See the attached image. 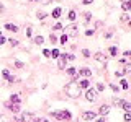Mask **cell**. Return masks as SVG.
Wrapping results in <instances>:
<instances>
[{
	"mask_svg": "<svg viewBox=\"0 0 131 122\" xmlns=\"http://www.w3.org/2000/svg\"><path fill=\"white\" fill-rule=\"evenodd\" d=\"M64 89H66V95L71 96V98H79L80 96V86L75 80H72L71 83H67Z\"/></svg>",
	"mask_w": 131,
	"mask_h": 122,
	"instance_id": "1",
	"label": "cell"
},
{
	"mask_svg": "<svg viewBox=\"0 0 131 122\" xmlns=\"http://www.w3.org/2000/svg\"><path fill=\"white\" fill-rule=\"evenodd\" d=\"M64 31H66V34H67V36H72V38H75V36H77V31H79V28H77L75 24H71V26H66Z\"/></svg>",
	"mask_w": 131,
	"mask_h": 122,
	"instance_id": "2",
	"label": "cell"
},
{
	"mask_svg": "<svg viewBox=\"0 0 131 122\" xmlns=\"http://www.w3.org/2000/svg\"><path fill=\"white\" fill-rule=\"evenodd\" d=\"M85 98H87V101H90V103H93V101L97 99V91L95 89H87V93H85Z\"/></svg>",
	"mask_w": 131,
	"mask_h": 122,
	"instance_id": "3",
	"label": "cell"
},
{
	"mask_svg": "<svg viewBox=\"0 0 131 122\" xmlns=\"http://www.w3.org/2000/svg\"><path fill=\"white\" fill-rule=\"evenodd\" d=\"M95 117H97V114H95V112H90V111H87V112L82 114V119H85V120H93Z\"/></svg>",
	"mask_w": 131,
	"mask_h": 122,
	"instance_id": "4",
	"label": "cell"
},
{
	"mask_svg": "<svg viewBox=\"0 0 131 122\" xmlns=\"http://www.w3.org/2000/svg\"><path fill=\"white\" fill-rule=\"evenodd\" d=\"M66 60H67V59H66V54H64V55H61V57H59V60H57V67H59L61 70H64V68H66Z\"/></svg>",
	"mask_w": 131,
	"mask_h": 122,
	"instance_id": "5",
	"label": "cell"
},
{
	"mask_svg": "<svg viewBox=\"0 0 131 122\" xmlns=\"http://www.w3.org/2000/svg\"><path fill=\"white\" fill-rule=\"evenodd\" d=\"M21 119H23L25 122H33V120H35V117H33V114H30V112H25Z\"/></svg>",
	"mask_w": 131,
	"mask_h": 122,
	"instance_id": "6",
	"label": "cell"
},
{
	"mask_svg": "<svg viewBox=\"0 0 131 122\" xmlns=\"http://www.w3.org/2000/svg\"><path fill=\"white\" fill-rule=\"evenodd\" d=\"M79 73H80L82 77H85V78H87V77L92 75V70H90V68H82V70H79Z\"/></svg>",
	"mask_w": 131,
	"mask_h": 122,
	"instance_id": "7",
	"label": "cell"
},
{
	"mask_svg": "<svg viewBox=\"0 0 131 122\" xmlns=\"http://www.w3.org/2000/svg\"><path fill=\"white\" fill-rule=\"evenodd\" d=\"M5 28H7L8 31H12V33H16V31H18V26H16V24H12V23H7Z\"/></svg>",
	"mask_w": 131,
	"mask_h": 122,
	"instance_id": "8",
	"label": "cell"
},
{
	"mask_svg": "<svg viewBox=\"0 0 131 122\" xmlns=\"http://www.w3.org/2000/svg\"><path fill=\"white\" fill-rule=\"evenodd\" d=\"M95 59L98 60V62H106V55L102 54V52H97V54H95Z\"/></svg>",
	"mask_w": 131,
	"mask_h": 122,
	"instance_id": "9",
	"label": "cell"
},
{
	"mask_svg": "<svg viewBox=\"0 0 131 122\" xmlns=\"http://www.w3.org/2000/svg\"><path fill=\"white\" fill-rule=\"evenodd\" d=\"M98 112H100L102 116H106V114L110 112V108H108V106H106V104H103V106H102V108H100V111H98Z\"/></svg>",
	"mask_w": 131,
	"mask_h": 122,
	"instance_id": "10",
	"label": "cell"
},
{
	"mask_svg": "<svg viewBox=\"0 0 131 122\" xmlns=\"http://www.w3.org/2000/svg\"><path fill=\"white\" fill-rule=\"evenodd\" d=\"M79 86H80V89H82V88H85V89H89V80H87V78H84V80H80V81H79Z\"/></svg>",
	"mask_w": 131,
	"mask_h": 122,
	"instance_id": "11",
	"label": "cell"
},
{
	"mask_svg": "<svg viewBox=\"0 0 131 122\" xmlns=\"http://www.w3.org/2000/svg\"><path fill=\"white\" fill-rule=\"evenodd\" d=\"M121 108L125 109L126 112H131V103H126V101H121Z\"/></svg>",
	"mask_w": 131,
	"mask_h": 122,
	"instance_id": "12",
	"label": "cell"
},
{
	"mask_svg": "<svg viewBox=\"0 0 131 122\" xmlns=\"http://www.w3.org/2000/svg\"><path fill=\"white\" fill-rule=\"evenodd\" d=\"M8 109H10V111H12V112H18V111H20V108H18V104H12V103H10V104H8Z\"/></svg>",
	"mask_w": 131,
	"mask_h": 122,
	"instance_id": "13",
	"label": "cell"
},
{
	"mask_svg": "<svg viewBox=\"0 0 131 122\" xmlns=\"http://www.w3.org/2000/svg\"><path fill=\"white\" fill-rule=\"evenodd\" d=\"M66 72H67V75H71V77H75V73H77V68L71 67V68H66Z\"/></svg>",
	"mask_w": 131,
	"mask_h": 122,
	"instance_id": "14",
	"label": "cell"
},
{
	"mask_svg": "<svg viewBox=\"0 0 131 122\" xmlns=\"http://www.w3.org/2000/svg\"><path fill=\"white\" fill-rule=\"evenodd\" d=\"M121 8H123V10H125V11L131 10V0H128V2H125V3H123V5H121Z\"/></svg>",
	"mask_w": 131,
	"mask_h": 122,
	"instance_id": "15",
	"label": "cell"
},
{
	"mask_svg": "<svg viewBox=\"0 0 131 122\" xmlns=\"http://www.w3.org/2000/svg\"><path fill=\"white\" fill-rule=\"evenodd\" d=\"M61 119H71V112L69 111H61Z\"/></svg>",
	"mask_w": 131,
	"mask_h": 122,
	"instance_id": "16",
	"label": "cell"
},
{
	"mask_svg": "<svg viewBox=\"0 0 131 122\" xmlns=\"http://www.w3.org/2000/svg\"><path fill=\"white\" fill-rule=\"evenodd\" d=\"M59 51H57V49H52V51H51V57H52V59H59Z\"/></svg>",
	"mask_w": 131,
	"mask_h": 122,
	"instance_id": "17",
	"label": "cell"
},
{
	"mask_svg": "<svg viewBox=\"0 0 131 122\" xmlns=\"http://www.w3.org/2000/svg\"><path fill=\"white\" fill-rule=\"evenodd\" d=\"M10 101H12V104H18L20 103V98H18V95H13L10 98Z\"/></svg>",
	"mask_w": 131,
	"mask_h": 122,
	"instance_id": "18",
	"label": "cell"
},
{
	"mask_svg": "<svg viewBox=\"0 0 131 122\" xmlns=\"http://www.w3.org/2000/svg\"><path fill=\"white\" fill-rule=\"evenodd\" d=\"M43 41H44L43 36H36V38H35V44H43Z\"/></svg>",
	"mask_w": 131,
	"mask_h": 122,
	"instance_id": "19",
	"label": "cell"
},
{
	"mask_svg": "<svg viewBox=\"0 0 131 122\" xmlns=\"http://www.w3.org/2000/svg\"><path fill=\"white\" fill-rule=\"evenodd\" d=\"M52 16H54V18H59L61 16V8H56V10L52 11Z\"/></svg>",
	"mask_w": 131,
	"mask_h": 122,
	"instance_id": "20",
	"label": "cell"
},
{
	"mask_svg": "<svg viewBox=\"0 0 131 122\" xmlns=\"http://www.w3.org/2000/svg\"><path fill=\"white\" fill-rule=\"evenodd\" d=\"M67 39H69V36L67 34H62V36H61V44H66V42H67Z\"/></svg>",
	"mask_w": 131,
	"mask_h": 122,
	"instance_id": "21",
	"label": "cell"
},
{
	"mask_svg": "<svg viewBox=\"0 0 131 122\" xmlns=\"http://www.w3.org/2000/svg\"><path fill=\"white\" fill-rule=\"evenodd\" d=\"M120 83H121V88H123V89H128L129 85H128V81H126V80H121Z\"/></svg>",
	"mask_w": 131,
	"mask_h": 122,
	"instance_id": "22",
	"label": "cell"
},
{
	"mask_svg": "<svg viewBox=\"0 0 131 122\" xmlns=\"http://www.w3.org/2000/svg\"><path fill=\"white\" fill-rule=\"evenodd\" d=\"M69 20H71V21L75 20V11H69Z\"/></svg>",
	"mask_w": 131,
	"mask_h": 122,
	"instance_id": "23",
	"label": "cell"
},
{
	"mask_svg": "<svg viewBox=\"0 0 131 122\" xmlns=\"http://www.w3.org/2000/svg\"><path fill=\"white\" fill-rule=\"evenodd\" d=\"M125 73H128V75H131V64H128L125 67Z\"/></svg>",
	"mask_w": 131,
	"mask_h": 122,
	"instance_id": "24",
	"label": "cell"
},
{
	"mask_svg": "<svg viewBox=\"0 0 131 122\" xmlns=\"http://www.w3.org/2000/svg\"><path fill=\"white\" fill-rule=\"evenodd\" d=\"M121 21H123V23H126V21H129V16H128V15H126V13H125V15H121Z\"/></svg>",
	"mask_w": 131,
	"mask_h": 122,
	"instance_id": "25",
	"label": "cell"
},
{
	"mask_svg": "<svg viewBox=\"0 0 131 122\" xmlns=\"http://www.w3.org/2000/svg\"><path fill=\"white\" fill-rule=\"evenodd\" d=\"M110 54H112V55H116L118 54V49L116 47H110Z\"/></svg>",
	"mask_w": 131,
	"mask_h": 122,
	"instance_id": "26",
	"label": "cell"
},
{
	"mask_svg": "<svg viewBox=\"0 0 131 122\" xmlns=\"http://www.w3.org/2000/svg\"><path fill=\"white\" fill-rule=\"evenodd\" d=\"M125 120L126 122H131V112H126L125 114Z\"/></svg>",
	"mask_w": 131,
	"mask_h": 122,
	"instance_id": "27",
	"label": "cell"
},
{
	"mask_svg": "<svg viewBox=\"0 0 131 122\" xmlns=\"http://www.w3.org/2000/svg\"><path fill=\"white\" fill-rule=\"evenodd\" d=\"M103 89H105L103 83H98V85H97V91H103Z\"/></svg>",
	"mask_w": 131,
	"mask_h": 122,
	"instance_id": "28",
	"label": "cell"
},
{
	"mask_svg": "<svg viewBox=\"0 0 131 122\" xmlns=\"http://www.w3.org/2000/svg\"><path fill=\"white\" fill-rule=\"evenodd\" d=\"M38 18H39V20L46 18V13H44V11H38Z\"/></svg>",
	"mask_w": 131,
	"mask_h": 122,
	"instance_id": "29",
	"label": "cell"
},
{
	"mask_svg": "<svg viewBox=\"0 0 131 122\" xmlns=\"http://www.w3.org/2000/svg\"><path fill=\"white\" fill-rule=\"evenodd\" d=\"M113 104H115V106H121V99H118V98H115V99H113Z\"/></svg>",
	"mask_w": 131,
	"mask_h": 122,
	"instance_id": "30",
	"label": "cell"
},
{
	"mask_svg": "<svg viewBox=\"0 0 131 122\" xmlns=\"http://www.w3.org/2000/svg\"><path fill=\"white\" fill-rule=\"evenodd\" d=\"M115 75H116V77H123V75H125V70H116Z\"/></svg>",
	"mask_w": 131,
	"mask_h": 122,
	"instance_id": "31",
	"label": "cell"
},
{
	"mask_svg": "<svg viewBox=\"0 0 131 122\" xmlns=\"http://www.w3.org/2000/svg\"><path fill=\"white\" fill-rule=\"evenodd\" d=\"M52 29H62V24H61V23H56L54 26H52Z\"/></svg>",
	"mask_w": 131,
	"mask_h": 122,
	"instance_id": "32",
	"label": "cell"
},
{
	"mask_svg": "<svg viewBox=\"0 0 131 122\" xmlns=\"http://www.w3.org/2000/svg\"><path fill=\"white\" fill-rule=\"evenodd\" d=\"M52 117H56V119H61V112H51Z\"/></svg>",
	"mask_w": 131,
	"mask_h": 122,
	"instance_id": "33",
	"label": "cell"
},
{
	"mask_svg": "<svg viewBox=\"0 0 131 122\" xmlns=\"http://www.w3.org/2000/svg\"><path fill=\"white\" fill-rule=\"evenodd\" d=\"M43 54L46 55V57H51V51H48V49H44V51H43Z\"/></svg>",
	"mask_w": 131,
	"mask_h": 122,
	"instance_id": "34",
	"label": "cell"
},
{
	"mask_svg": "<svg viewBox=\"0 0 131 122\" xmlns=\"http://www.w3.org/2000/svg\"><path fill=\"white\" fill-rule=\"evenodd\" d=\"M10 44H12V46H18V41H15V39H10Z\"/></svg>",
	"mask_w": 131,
	"mask_h": 122,
	"instance_id": "35",
	"label": "cell"
},
{
	"mask_svg": "<svg viewBox=\"0 0 131 122\" xmlns=\"http://www.w3.org/2000/svg\"><path fill=\"white\" fill-rule=\"evenodd\" d=\"M49 39H51V42H56V41H57V38H56L54 34H51V36H49Z\"/></svg>",
	"mask_w": 131,
	"mask_h": 122,
	"instance_id": "36",
	"label": "cell"
},
{
	"mask_svg": "<svg viewBox=\"0 0 131 122\" xmlns=\"http://www.w3.org/2000/svg\"><path fill=\"white\" fill-rule=\"evenodd\" d=\"M82 54H84L85 57H90V52L87 51V49H84V51H82Z\"/></svg>",
	"mask_w": 131,
	"mask_h": 122,
	"instance_id": "37",
	"label": "cell"
},
{
	"mask_svg": "<svg viewBox=\"0 0 131 122\" xmlns=\"http://www.w3.org/2000/svg\"><path fill=\"white\" fill-rule=\"evenodd\" d=\"M2 73H3V77H5V78H8V77H10V72H8V70H3Z\"/></svg>",
	"mask_w": 131,
	"mask_h": 122,
	"instance_id": "38",
	"label": "cell"
},
{
	"mask_svg": "<svg viewBox=\"0 0 131 122\" xmlns=\"http://www.w3.org/2000/svg\"><path fill=\"white\" fill-rule=\"evenodd\" d=\"M93 34V29H87L85 31V36H92Z\"/></svg>",
	"mask_w": 131,
	"mask_h": 122,
	"instance_id": "39",
	"label": "cell"
},
{
	"mask_svg": "<svg viewBox=\"0 0 131 122\" xmlns=\"http://www.w3.org/2000/svg\"><path fill=\"white\" fill-rule=\"evenodd\" d=\"M66 59H67V60H74V59H75V57H74L72 54H69V55H66Z\"/></svg>",
	"mask_w": 131,
	"mask_h": 122,
	"instance_id": "40",
	"label": "cell"
},
{
	"mask_svg": "<svg viewBox=\"0 0 131 122\" xmlns=\"http://www.w3.org/2000/svg\"><path fill=\"white\" fill-rule=\"evenodd\" d=\"M82 2H84V3H85V5H90V3H92V2H93V0H82Z\"/></svg>",
	"mask_w": 131,
	"mask_h": 122,
	"instance_id": "41",
	"label": "cell"
},
{
	"mask_svg": "<svg viewBox=\"0 0 131 122\" xmlns=\"http://www.w3.org/2000/svg\"><path fill=\"white\" fill-rule=\"evenodd\" d=\"M125 57H129V59H131V51H126L125 52Z\"/></svg>",
	"mask_w": 131,
	"mask_h": 122,
	"instance_id": "42",
	"label": "cell"
},
{
	"mask_svg": "<svg viewBox=\"0 0 131 122\" xmlns=\"http://www.w3.org/2000/svg\"><path fill=\"white\" fill-rule=\"evenodd\" d=\"M112 89H113V91H118V89H120V88H118L116 85H112Z\"/></svg>",
	"mask_w": 131,
	"mask_h": 122,
	"instance_id": "43",
	"label": "cell"
},
{
	"mask_svg": "<svg viewBox=\"0 0 131 122\" xmlns=\"http://www.w3.org/2000/svg\"><path fill=\"white\" fill-rule=\"evenodd\" d=\"M3 42H5V38H3V36L0 34V44H3Z\"/></svg>",
	"mask_w": 131,
	"mask_h": 122,
	"instance_id": "44",
	"label": "cell"
},
{
	"mask_svg": "<svg viewBox=\"0 0 131 122\" xmlns=\"http://www.w3.org/2000/svg\"><path fill=\"white\" fill-rule=\"evenodd\" d=\"M41 2H43V3H51L52 0H41Z\"/></svg>",
	"mask_w": 131,
	"mask_h": 122,
	"instance_id": "45",
	"label": "cell"
},
{
	"mask_svg": "<svg viewBox=\"0 0 131 122\" xmlns=\"http://www.w3.org/2000/svg\"><path fill=\"white\" fill-rule=\"evenodd\" d=\"M3 11V5H2V2H0V13Z\"/></svg>",
	"mask_w": 131,
	"mask_h": 122,
	"instance_id": "46",
	"label": "cell"
},
{
	"mask_svg": "<svg viewBox=\"0 0 131 122\" xmlns=\"http://www.w3.org/2000/svg\"><path fill=\"white\" fill-rule=\"evenodd\" d=\"M97 122H106V120H105V119H103V117H102V119H98V120H97Z\"/></svg>",
	"mask_w": 131,
	"mask_h": 122,
	"instance_id": "47",
	"label": "cell"
},
{
	"mask_svg": "<svg viewBox=\"0 0 131 122\" xmlns=\"http://www.w3.org/2000/svg\"><path fill=\"white\" fill-rule=\"evenodd\" d=\"M16 122H25V120H23V119H18V120H16Z\"/></svg>",
	"mask_w": 131,
	"mask_h": 122,
	"instance_id": "48",
	"label": "cell"
},
{
	"mask_svg": "<svg viewBox=\"0 0 131 122\" xmlns=\"http://www.w3.org/2000/svg\"><path fill=\"white\" fill-rule=\"evenodd\" d=\"M121 2H123V3H125V2H128V0H121Z\"/></svg>",
	"mask_w": 131,
	"mask_h": 122,
	"instance_id": "49",
	"label": "cell"
},
{
	"mask_svg": "<svg viewBox=\"0 0 131 122\" xmlns=\"http://www.w3.org/2000/svg\"><path fill=\"white\" fill-rule=\"evenodd\" d=\"M30 2H36V0H30Z\"/></svg>",
	"mask_w": 131,
	"mask_h": 122,
	"instance_id": "50",
	"label": "cell"
}]
</instances>
